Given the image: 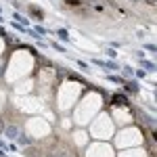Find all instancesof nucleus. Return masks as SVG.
<instances>
[{
	"label": "nucleus",
	"instance_id": "f257e3e1",
	"mask_svg": "<svg viewBox=\"0 0 157 157\" xmlns=\"http://www.w3.org/2000/svg\"><path fill=\"white\" fill-rule=\"evenodd\" d=\"M34 69V57L27 52V50H19V52H15L9 61V69H6V80L9 82H15V80H19V78H25L27 73Z\"/></svg>",
	"mask_w": 157,
	"mask_h": 157
},
{
	"label": "nucleus",
	"instance_id": "f03ea898",
	"mask_svg": "<svg viewBox=\"0 0 157 157\" xmlns=\"http://www.w3.org/2000/svg\"><path fill=\"white\" fill-rule=\"evenodd\" d=\"M98 109H101V97L98 94H88L84 98V103L75 109V115H73L75 124L78 126H86L88 121L94 117V113H97Z\"/></svg>",
	"mask_w": 157,
	"mask_h": 157
},
{
	"label": "nucleus",
	"instance_id": "7ed1b4c3",
	"mask_svg": "<svg viewBox=\"0 0 157 157\" xmlns=\"http://www.w3.org/2000/svg\"><path fill=\"white\" fill-rule=\"evenodd\" d=\"M82 92V86L78 84H63L59 88V111H67L73 107V103L78 101Z\"/></svg>",
	"mask_w": 157,
	"mask_h": 157
},
{
	"label": "nucleus",
	"instance_id": "20e7f679",
	"mask_svg": "<svg viewBox=\"0 0 157 157\" xmlns=\"http://www.w3.org/2000/svg\"><path fill=\"white\" fill-rule=\"evenodd\" d=\"M90 130L94 134V138H111V134H113V121H111L109 115H101L98 120L92 121Z\"/></svg>",
	"mask_w": 157,
	"mask_h": 157
},
{
	"label": "nucleus",
	"instance_id": "39448f33",
	"mask_svg": "<svg viewBox=\"0 0 157 157\" xmlns=\"http://www.w3.org/2000/svg\"><path fill=\"white\" fill-rule=\"evenodd\" d=\"M140 140H143V138H140V132H138L134 126H130L128 130L120 132V136H117V140H115V143H117V147H124V149H126V147L140 145Z\"/></svg>",
	"mask_w": 157,
	"mask_h": 157
},
{
	"label": "nucleus",
	"instance_id": "423d86ee",
	"mask_svg": "<svg viewBox=\"0 0 157 157\" xmlns=\"http://www.w3.org/2000/svg\"><path fill=\"white\" fill-rule=\"evenodd\" d=\"M111 121L117 124V126H132V115H130V109L128 107H113L111 109Z\"/></svg>",
	"mask_w": 157,
	"mask_h": 157
},
{
	"label": "nucleus",
	"instance_id": "0eeeda50",
	"mask_svg": "<svg viewBox=\"0 0 157 157\" xmlns=\"http://www.w3.org/2000/svg\"><path fill=\"white\" fill-rule=\"evenodd\" d=\"M88 153H97V157H113L111 147L105 145V143H94V145H90L88 147Z\"/></svg>",
	"mask_w": 157,
	"mask_h": 157
},
{
	"label": "nucleus",
	"instance_id": "6e6552de",
	"mask_svg": "<svg viewBox=\"0 0 157 157\" xmlns=\"http://www.w3.org/2000/svg\"><path fill=\"white\" fill-rule=\"evenodd\" d=\"M73 143H75L78 147H84L86 143H88V136H86V132H82V130L78 132V130H75V132H73Z\"/></svg>",
	"mask_w": 157,
	"mask_h": 157
},
{
	"label": "nucleus",
	"instance_id": "1a4fd4ad",
	"mask_svg": "<svg viewBox=\"0 0 157 157\" xmlns=\"http://www.w3.org/2000/svg\"><path fill=\"white\" fill-rule=\"evenodd\" d=\"M34 90V80H29V82H23V84H19L17 86V92H32Z\"/></svg>",
	"mask_w": 157,
	"mask_h": 157
},
{
	"label": "nucleus",
	"instance_id": "9d476101",
	"mask_svg": "<svg viewBox=\"0 0 157 157\" xmlns=\"http://www.w3.org/2000/svg\"><path fill=\"white\" fill-rule=\"evenodd\" d=\"M2 48H4V42H2V40H0V52H2Z\"/></svg>",
	"mask_w": 157,
	"mask_h": 157
},
{
	"label": "nucleus",
	"instance_id": "9b49d317",
	"mask_svg": "<svg viewBox=\"0 0 157 157\" xmlns=\"http://www.w3.org/2000/svg\"><path fill=\"white\" fill-rule=\"evenodd\" d=\"M0 67H2V59H0Z\"/></svg>",
	"mask_w": 157,
	"mask_h": 157
}]
</instances>
